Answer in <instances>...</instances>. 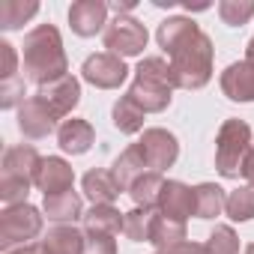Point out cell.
I'll return each instance as SVG.
<instances>
[{"mask_svg": "<svg viewBox=\"0 0 254 254\" xmlns=\"http://www.w3.org/2000/svg\"><path fill=\"white\" fill-rule=\"evenodd\" d=\"M159 212L174 221H189L194 215V189L183 180H168L159 197Z\"/></svg>", "mask_w": 254, "mask_h": 254, "instance_id": "obj_15", "label": "cell"}, {"mask_svg": "<svg viewBox=\"0 0 254 254\" xmlns=\"http://www.w3.org/2000/svg\"><path fill=\"white\" fill-rule=\"evenodd\" d=\"M84 254H117V242L114 236H87Z\"/></svg>", "mask_w": 254, "mask_h": 254, "instance_id": "obj_34", "label": "cell"}, {"mask_svg": "<svg viewBox=\"0 0 254 254\" xmlns=\"http://www.w3.org/2000/svg\"><path fill=\"white\" fill-rule=\"evenodd\" d=\"M102 42H105V48L111 54H117V57L126 60V57L144 54V48L150 42V33H147V27L135 15H117L108 24V30L102 33Z\"/></svg>", "mask_w": 254, "mask_h": 254, "instance_id": "obj_7", "label": "cell"}, {"mask_svg": "<svg viewBox=\"0 0 254 254\" xmlns=\"http://www.w3.org/2000/svg\"><path fill=\"white\" fill-rule=\"evenodd\" d=\"M251 147V126L239 117H227L215 135V171L224 180H239Z\"/></svg>", "mask_w": 254, "mask_h": 254, "instance_id": "obj_5", "label": "cell"}, {"mask_svg": "<svg viewBox=\"0 0 254 254\" xmlns=\"http://www.w3.org/2000/svg\"><path fill=\"white\" fill-rule=\"evenodd\" d=\"M174 78L171 63L165 57H144L135 69V81L129 87V96L147 111V114H165L174 102Z\"/></svg>", "mask_w": 254, "mask_h": 254, "instance_id": "obj_3", "label": "cell"}, {"mask_svg": "<svg viewBox=\"0 0 254 254\" xmlns=\"http://www.w3.org/2000/svg\"><path fill=\"white\" fill-rule=\"evenodd\" d=\"M153 254H209V251H206V245L186 239V242H180V245H174V248H165V251H153Z\"/></svg>", "mask_w": 254, "mask_h": 254, "instance_id": "obj_35", "label": "cell"}, {"mask_svg": "<svg viewBox=\"0 0 254 254\" xmlns=\"http://www.w3.org/2000/svg\"><path fill=\"white\" fill-rule=\"evenodd\" d=\"M245 60L248 63H254V36L248 39V45H245Z\"/></svg>", "mask_w": 254, "mask_h": 254, "instance_id": "obj_39", "label": "cell"}, {"mask_svg": "<svg viewBox=\"0 0 254 254\" xmlns=\"http://www.w3.org/2000/svg\"><path fill=\"white\" fill-rule=\"evenodd\" d=\"M197 33H200V27H197L194 18H189V15H171V18H165V21L156 27V42H159V48L171 57V54H177L183 45H189Z\"/></svg>", "mask_w": 254, "mask_h": 254, "instance_id": "obj_14", "label": "cell"}, {"mask_svg": "<svg viewBox=\"0 0 254 254\" xmlns=\"http://www.w3.org/2000/svg\"><path fill=\"white\" fill-rule=\"evenodd\" d=\"M150 242L156 245V251H165V248H174V245L186 242V221H174V218H168L156 209V218H153V227H150Z\"/></svg>", "mask_w": 254, "mask_h": 254, "instance_id": "obj_26", "label": "cell"}, {"mask_svg": "<svg viewBox=\"0 0 254 254\" xmlns=\"http://www.w3.org/2000/svg\"><path fill=\"white\" fill-rule=\"evenodd\" d=\"M57 129H60V120L51 114V108L36 93L18 108V132L27 141H42L48 135H57Z\"/></svg>", "mask_w": 254, "mask_h": 254, "instance_id": "obj_10", "label": "cell"}, {"mask_svg": "<svg viewBox=\"0 0 254 254\" xmlns=\"http://www.w3.org/2000/svg\"><path fill=\"white\" fill-rule=\"evenodd\" d=\"M227 206V191L218 183H200L194 186V218L200 221H212L224 212Z\"/></svg>", "mask_w": 254, "mask_h": 254, "instance_id": "obj_23", "label": "cell"}, {"mask_svg": "<svg viewBox=\"0 0 254 254\" xmlns=\"http://www.w3.org/2000/svg\"><path fill=\"white\" fill-rule=\"evenodd\" d=\"M42 212L48 221L54 224H75L78 218H84V203L81 194L75 191H63V194H51L42 200Z\"/></svg>", "mask_w": 254, "mask_h": 254, "instance_id": "obj_22", "label": "cell"}, {"mask_svg": "<svg viewBox=\"0 0 254 254\" xmlns=\"http://www.w3.org/2000/svg\"><path fill=\"white\" fill-rule=\"evenodd\" d=\"M39 12V3L33 0H3L0 3V30H21L33 15Z\"/></svg>", "mask_w": 254, "mask_h": 254, "instance_id": "obj_27", "label": "cell"}, {"mask_svg": "<svg viewBox=\"0 0 254 254\" xmlns=\"http://www.w3.org/2000/svg\"><path fill=\"white\" fill-rule=\"evenodd\" d=\"M123 221H126V212H120L114 203L90 206L84 212V218H81L87 236H120L123 233Z\"/></svg>", "mask_w": 254, "mask_h": 254, "instance_id": "obj_19", "label": "cell"}, {"mask_svg": "<svg viewBox=\"0 0 254 254\" xmlns=\"http://www.w3.org/2000/svg\"><path fill=\"white\" fill-rule=\"evenodd\" d=\"M138 150L144 156L147 171H156V174L174 168V162L180 159V141H177V135L168 132V129H162V126L144 129V135L138 141Z\"/></svg>", "mask_w": 254, "mask_h": 254, "instance_id": "obj_8", "label": "cell"}, {"mask_svg": "<svg viewBox=\"0 0 254 254\" xmlns=\"http://www.w3.org/2000/svg\"><path fill=\"white\" fill-rule=\"evenodd\" d=\"M165 183H168V180H165L162 174H156V171L141 174V177L132 183V189H129L132 203L141 206V209H159V197H162Z\"/></svg>", "mask_w": 254, "mask_h": 254, "instance_id": "obj_25", "label": "cell"}, {"mask_svg": "<svg viewBox=\"0 0 254 254\" xmlns=\"http://www.w3.org/2000/svg\"><path fill=\"white\" fill-rule=\"evenodd\" d=\"M42 162L45 159L36 153L33 144L6 147L3 162H0V200H3L6 206L27 203V194H30V189L39 180Z\"/></svg>", "mask_w": 254, "mask_h": 254, "instance_id": "obj_2", "label": "cell"}, {"mask_svg": "<svg viewBox=\"0 0 254 254\" xmlns=\"http://www.w3.org/2000/svg\"><path fill=\"white\" fill-rule=\"evenodd\" d=\"M72 183H75V171L66 159L60 156H48L42 162V171H39V180H36V189L51 197V194H63V191H72Z\"/></svg>", "mask_w": 254, "mask_h": 254, "instance_id": "obj_18", "label": "cell"}, {"mask_svg": "<svg viewBox=\"0 0 254 254\" xmlns=\"http://www.w3.org/2000/svg\"><path fill=\"white\" fill-rule=\"evenodd\" d=\"M36 96H39V99L51 108V114L63 123V120L72 117V111H75L78 102H81V81H78L75 75H66V78H60V81H54V84H48V87H39Z\"/></svg>", "mask_w": 254, "mask_h": 254, "instance_id": "obj_12", "label": "cell"}, {"mask_svg": "<svg viewBox=\"0 0 254 254\" xmlns=\"http://www.w3.org/2000/svg\"><path fill=\"white\" fill-rule=\"evenodd\" d=\"M203 245L209 254H239V236L230 224H215Z\"/></svg>", "mask_w": 254, "mask_h": 254, "instance_id": "obj_31", "label": "cell"}, {"mask_svg": "<svg viewBox=\"0 0 254 254\" xmlns=\"http://www.w3.org/2000/svg\"><path fill=\"white\" fill-rule=\"evenodd\" d=\"M18 63H21V57H18L15 45L3 39V42H0V84L18 78Z\"/></svg>", "mask_w": 254, "mask_h": 254, "instance_id": "obj_33", "label": "cell"}, {"mask_svg": "<svg viewBox=\"0 0 254 254\" xmlns=\"http://www.w3.org/2000/svg\"><path fill=\"white\" fill-rule=\"evenodd\" d=\"M218 84H221V93H224L230 102L251 105V102H254V63H248V60L230 63V66L221 72Z\"/></svg>", "mask_w": 254, "mask_h": 254, "instance_id": "obj_13", "label": "cell"}, {"mask_svg": "<svg viewBox=\"0 0 254 254\" xmlns=\"http://www.w3.org/2000/svg\"><path fill=\"white\" fill-rule=\"evenodd\" d=\"M6 254H39V248H36V242H33V245H21V248H12V251H6Z\"/></svg>", "mask_w": 254, "mask_h": 254, "instance_id": "obj_38", "label": "cell"}, {"mask_svg": "<svg viewBox=\"0 0 254 254\" xmlns=\"http://www.w3.org/2000/svg\"><path fill=\"white\" fill-rule=\"evenodd\" d=\"M242 254H254V242H251V245H245V251H242Z\"/></svg>", "mask_w": 254, "mask_h": 254, "instance_id": "obj_40", "label": "cell"}, {"mask_svg": "<svg viewBox=\"0 0 254 254\" xmlns=\"http://www.w3.org/2000/svg\"><path fill=\"white\" fill-rule=\"evenodd\" d=\"M108 3L102 0H78V3L69 6V27L75 36L81 39H90L96 33H105L108 30Z\"/></svg>", "mask_w": 254, "mask_h": 254, "instance_id": "obj_11", "label": "cell"}, {"mask_svg": "<svg viewBox=\"0 0 254 254\" xmlns=\"http://www.w3.org/2000/svg\"><path fill=\"white\" fill-rule=\"evenodd\" d=\"M224 212L230 215V221H251L254 218V189L251 186H239L236 191H230Z\"/></svg>", "mask_w": 254, "mask_h": 254, "instance_id": "obj_29", "label": "cell"}, {"mask_svg": "<svg viewBox=\"0 0 254 254\" xmlns=\"http://www.w3.org/2000/svg\"><path fill=\"white\" fill-rule=\"evenodd\" d=\"M135 6H138L135 0H123V3L117 0V3H111V9H114L117 15H132V9H135Z\"/></svg>", "mask_w": 254, "mask_h": 254, "instance_id": "obj_37", "label": "cell"}, {"mask_svg": "<svg viewBox=\"0 0 254 254\" xmlns=\"http://www.w3.org/2000/svg\"><path fill=\"white\" fill-rule=\"evenodd\" d=\"M242 177H245V183L254 189V147H251V153H248V159H245V171H242Z\"/></svg>", "mask_w": 254, "mask_h": 254, "instance_id": "obj_36", "label": "cell"}, {"mask_svg": "<svg viewBox=\"0 0 254 254\" xmlns=\"http://www.w3.org/2000/svg\"><path fill=\"white\" fill-rule=\"evenodd\" d=\"M57 144L66 156H84L93 144H96V129L90 120H81V117H69L60 123L57 129Z\"/></svg>", "mask_w": 254, "mask_h": 254, "instance_id": "obj_16", "label": "cell"}, {"mask_svg": "<svg viewBox=\"0 0 254 254\" xmlns=\"http://www.w3.org/2000/svg\"><path fill=\"white\" fill-rule=\"evenodd\" d=\"M144 117H147V111L129 93L120 96L114 102V108H111V123H114V129L120 135H138V132H144Z\"/></svg>", "mask_w": 254, "mask_h": 254, "instance_id": "obj_21", "label": "cell"}, {"mask_svg": "<svg viewBox=\"0 0 254 254\" xmlns=\"http://www.w3.org/2000/svg\"><path fill=\"white\" fill-rule=\"evenodd\" d=\"M21 69H24L21 72L24 81L36 87H48L69 75L63 39L54 24H36L33 30H27L21 45Z\"/></svg>", "mask_w": 254, "mask_h": 254, "instance_id": "obj_1", "label": "cell"}, {"mask_svg": "<svg viewBox=\"0 0 254 254\" xmlns=\"http://www.w3.org/2000/svg\"><path fill=\"white\" fill-rule=\"evenodd\" d=\"M81 78L87 84H93L96 90H120L126 84V78H129V66H126L123 57H117L111 51H99L84 60Z\"/></svg>", "mask_w": 254, "mask_h": 254, "instance_id": "obj_9", "label": "cell"}, {"mask_svg": "<svg viewBox=\"0 0 254 254\" xmlns=\"http://www.w3.org/2000/svg\"><path fill=\"white\" fill-rule=\"evenodd\" d=\"M84 242H87V233L78 230L75 224H54L39 242V254H84Z\"/></svg>", "mask_w": 254, "mask_h": 254, "instance_id": "obj_17", "label": "cell"}, {"mask_svg": "<svg viewBox=\"0 0 254 254\" xmlns=\"http://www.w3.org/2000/svg\"><path fill=\"white\" fill-rule=\"evenodd\" d=\"M42 224H45V215L33 203L6 206L0 212V248H3V254L21 245H33L36 236L42 233Z\"/></svg>", "mask_w": 254, "mask_h": 254, "instance_id": "obj_6", "label": "cell"}, {"mask_svg": "<svg viewBox=\"0 0 254 254\" xmlns=\"http://www.w3.org/2000/svg\"><path fill=\"white\" fill-rule=\"evenodd\" d=\"M218 18L227 27H242L254 18V0H221L218 3Z\"/></svg>", "mask_w": 254, "mask_h": 254, "instance_id": "obj_30", "label": "cell"}, {"mask_svg": "<svg viewBox=\"0 0 254 254\" xmlns=\"http://www.w3.org/2000/svg\"><path fill=\"white\" fill-rule=\"evenodd\" d=\"M111 174H114V180L120 183V189H123V191H129V189H132V183H135L141 174H147V165H144V156H141L138 144H129V147H126V150L114 159Z\"/></svg>", "mask_w": 254, "mask_h": 254, "instance_id": "obj_24", "label": "cell"}, {"mask_svg": "<svg viewBox=\"0 0 254 254\" xmlns=\"http://www.w3.org/2000/svg\"><path fill=\"white\" fill-rule=\"evenodd\" d=\"M30 96H27V81H24V75H18V78H12V81H3L0 84V108L3 111H18L24 102H27Z\"/></svg>", "mask_w": 254, "mask_h": 254, "instance_id": "obj_32", "label": "cell"}, {"mask_svg": "<svg viewBox=\"0 0 254 254\" xmlns=\"http://www.w3.org/2000/svg\"><path fill=\"white\" fill-rule=\"evenodd\" d=\"M212 60H215V45L200 30L189 45H183L177 54L168 57L174 87L177 90H200V87H206L209 78H212Z\"/></svg>", "mask_w": 254, "mask_h": 254, "instance_id": "obj_4", "label": "cell"}, {"mask_svg": "<svg viewBox=\"0 0 254 254\" xmlns=\"http://www.w3.org/2000/svg\"><path fill=\"white\" fill-rule=\"evenodd\" d=\"M153 218H156V209H141V206L129 209V212H126V221H123L126 239H132V242H150Z\"/></svg>", "mask_w": 254, "mask_h": 254, "instance_id": "obj_28", "label": "cell"}, {"mask_svg": "<svg viewBox=\"0 0 254 254\" xmlns=\"http://www.w3.org/2000/svg\"><path fill=\"white\" fill-rule=\"evenodd\" d=\"M81 189H84V194H87V200L93 203V206H99V203H114L117 197H120V183L114 180V174L111 171H105V168H93V171H87L84 177H81Z\"/></svg>", "mask_w": 254, "mask_h": 254, "instance_id": "obj_20", "label": "cell"}]
</instances>
